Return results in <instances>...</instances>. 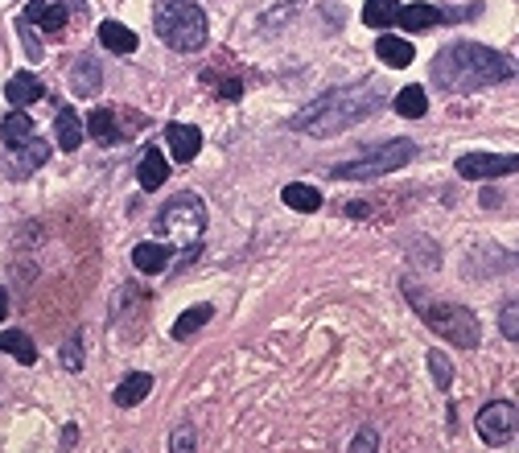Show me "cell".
<instances>
[{
	"label": "cell",
	"mask_w": 519,
	"mask_h": 453,
	"mask_svg": "<svg viewBox=\"0 0 519 453\" xmlns=\"http://www.w3.org/2000/svg\"><path fill=\"white\" fill-rule=\"evenodd\" d=\"M433 83L449 95H466V91H482V87H495L511 75V62L491 50V46H478V42H449L437 58H433Z\"/></svg>",
	"instance_id": "cell-1"
},
{
	"label": "cell",
	"mask_w": 519,
	"mask_h": 453,
	"mask_svg": "<svg viewBox=\"0 0 519 453\" xmlns=\"http://www.w3.org/2000/svg\"><path fill=\"white\" fill-rule=\"evenodd\" d=\"M375 108H379V91L371 83L334 87V91L318 95L314 103H305V108L289 120V128L301 132V136H318V141H326V136H338L346 128H355L359 120H367Z\"/></svg>",
	"instance_id": "cell-2"
},
{
	"label": "cell",
	"mask_w": 519,
	"mask_h": 453,
	"mask_svg": "<svg viewBox=\"0 0 519 453\" xmlns=\"http://www.w3.org/2000/svg\"><path fill=\"white\" fill-rule=\"evenodd\" d=\"M153 29H157V38L178 54H198L206 46V38H211L206 13L194 5V0H157Z\"/></svg>",
	"instance_id": "cell-3"
},
{
	"label": "cell",
	"mask_w": 519,
	"mask_h": 453,
	"mask_svg": "<svg viewBox=\"0 0 519 453\" xmlns=\"http://www.w3.org/2000/svg\"><path fill=\"white\" fill-rule=\"evenodd\" d=\"M157 231H161L165 239H173V243H182V248H186L182 264H190V260L202 252V231H206V202H202L198 194H190V190L173 194V198L161 206V211H157Z\"/></svg>",
	"instance_id": "cell-4"
},
{
	"label": "cell",
	"mask_w": 519,
	"mask_h": 453,
	"mask_svg": "<svg viewBox=\"0 0 519 453\" xmlns=\"http://www.w3.org/2000/svg\"><path fill=\"white\" fill-rule=\"evenodd\" d=\"M408 297H412V309H417V318L429 322L445 342L466 346V351H474V346H478L482 330H478V318H474L466 305H458V301H425V297H417L412 289H408Z\"/></svg>",
	"instance_id": "cell-5"
},
{
	"label": "cell",
	"mask_w": 519,
	"mask_h": 453,
	"mask_svg": "<svg viewBox=\"0 0 519 453\" xmlns=\"http://www.w3.org/2000/svg\"><path fill=\"white\" fill-rule=\"evenodd\" d=\"M412 157H417V145H412V141H388V145H379V149L355 157V161L330 165L326 173H330V178H338V182H371V178H384V173H392V169H404Z\"/></svg>",
	"instance_id": "cell-6"
},
{
	"label": "cell",
	"mask_w": 519,
	"mask_h": 453,
	"mask_svg": "<svg viewBox=\"0 0 519 453\" xmlns=\"http://www.w3.org/2000/svg\"><path fill=\"white\" fill-rule=\"evenodd\" d=\"M474 429H478L482 445H507L515 437V429H519V408L511 400H495V404H487L478 412Z\"/></svg>",
	"instance_id": "cell-7"
},
{
	"label": "cell",
	"mask_w": 519,
	"mask_h": 453,
	"mask_svg": "<svg viewBox=\"0 0 519 453\" xmlns=\"http://www.w3.org/2000/svg\"><path fill=\"white\" fill-rule=\"evenodd\" d=\"M458 173L466 182H491V178H511L519 173V153H462Z\"/></svg>",
	"instance_id": "cell-8"
},
{
	"label": "cell",
	"mask_w": 519,
	"mask_h": 453,
	"mask_svg": "<svg viewBox=\"0 0 519 453\" xmlns=\"http://www.w3.org/2000/svg\"><path fill=\"white\" fill-rule=\"evenodd\" d=\"M165 145H169V157L178 161V165H190L194 157H198V149H202V132L198 128H190V124H165Z\"/></svg>",
	"instance_id": "cell-9"
},
{
	"label": "cell",
	"mask_w": 519,
	"mask_h": 453,
	"mask_svg": "<svg viewBox=\"0 0 519 453\" xmlns=\"http://www.w3.org/2000/svg\"><path fill=\"white\" fill-rule=\"evenodd\" d=\"M66 79H71V91H75L79 99H95V95H99V87H103L99 62H95L91 54H79V58L71 62V71H66Z\"/></svg>",
	"instance_id": "cell-10"
},
{
	"label": "cell",
	"mask_w": 519,
	"mask_h": 453,
	"mask_svg": "<svg viewBox=\"0 0 519 453\" xmlns=\"http://www.w3.org/2000/svg\"><path fill=\"white\" fill-rule=\"evenodd\" d=\"M21 17H29L42 33H62L66 21H71V9H66V5H50V0H29Z\"/></svg>",
	"instance_id": "cell-11"
},
{
	"label": "cell",
	"mask_w": 519,
	"mask_h": 453,
	"mask_svg": "<svg viewBox=\"0 0 519 453\" xmlns=\"http://www.w3.org/2000/svg\"><path fill=\"white\" fill-rule=\"evenodd\" d=\"M169 264H173L169 243H153V239H145V243H136V248H132V268H141L145 276H157V272H165Z\"/></svg>",
	"instance_id": "cell-12"
},
{
	"label": "cell",
	"mask_w": 519,
	"mask_h": 453,
	"mask_svg": "<svg viewBox=\"0 0 519 453\" xmlns=\"http://www.w3.org/2000/svg\"><path fill=\"white\" fill-rule=\"evenodd\" d=\"M437 21H445V13L437 5H425V0H417V5H400L396 9V25L404 33H421V29H433Z\"/></svg>",
	"instance_id": "cell-13"
},
{
	"label": "cell",
	"mask_w": 519,
	"mask_h": 453,
	"mask_svg": "<svg viewBox=\"0 0 519 453\" xmlns=\"http://www.w3.org/2000/svg\"><path fill=\"white\" fill-rule=\"evenodd\" d=\"M0 136H5L9 149H25L38 141V132H33V120L25 116V108H13L5 120H0Z\"/></svg>",
	"instance_id": "cell-14"
},
{
	"label": "cell",
	"mask_w": 519,
	"mask_h": 453,
	"mask_svg": "<svg viewBox=\"0 0 519 453\" xmlns=\"http://www.w3.org/2000/svg\"><path fill=\"white\" fill-rule=\"evenodd\" d=\"M46 95V87H42V79L33 75V71H21V75H13L9 83H5V99L13 103V108H25V103H38Z\"/></svg>",
	"instance_id": "cell-15"
},
{
	"label": "cell",
	"mask_w": 519,
	"mask_h": 453,
	"mask_svg": "<svg viewBox=\"0 0 519 453\" xmlns=\"http://www.w3.org/2000/svg\"><path fill=\"white\" fill-rule=\"evenodd\" d=\"M136 33L124 21H99V46L112 50V54H136Z\"/></svg>",
	"instance_id": "cell-16"
},
{
	"label": "cell",
	"mask_w": 519,
	"mask_h": 453,
	"mask_svg": "<svg viewBox=\"0 0 519 453\" xmlns=\"http://www.w3.org/2000/svg\"><path fill=\"white\" fill-rule=\"evenodd\" d=\"M136 178H141V190H145V194L161 190L165 178H169V161H165V153H161V149H145L141 169H136Z\"/></svg>",
	"instance_id": "cell-17"
},
{
	"label": "cell",
	"mask_w": 519,
	"mask_h": 453,
	"mask_svg": "<svg viewBox=\"0 0 519 453\" xmlns=\"http://www.w3.org/2000/svg\"><path fill=\"white\" fill-rule=\"evenodd\" d=\"M54 136H58V149H62V153H75V149L83 145V120H79L75 108H62V112L54 116Z\"/></svg>",
	"instance_id": "cell-18"
},
{
	"label": "cell",
	"mask_w": 519,
	"mask_h": 453,
	"mask_svg": "<svg viewBox=\"0 0 519 453\" xmlns=\"http://www.w3.org/2000/svg\"><path fill=\"white\" fill-rule=\"evenodd\" d=\"M153 392V375H145V371H132V375H124L120 379V388H116V404L120 408H136V404H141L145 396Z\"/></svg>",
	"instance_id": "cell-19"
},
{
	"label": "cell",
	"mask_w": 519,
	"mask_h": 453,
	"mask_svg": "<svg viewBox=\"0 0 519 453\" xmlns=\"http://www.w3.org/2000/svg\"><path fill=\"white\" fill-rule=\"evenodd\" d=\"M46 161H50V145H46V141H33V145H25V149H13L9 169H13V178H25V173L42 169Z\"/></svg>",
	"instance_id": "cell-20"
},
{
	"label": "cell",
	"mask_w": 519,
	"mask_h": 453,
	"mask_svg": "<svg viewBox=\"0 0 519 453\" xmlns=\"http://www.w3.org/2000/svg\"><path fill=\"white\" fill-rule=\"evenodd\" d=\"M87 132H91V141L95 145H116L120 141V128H116V112L112 108H95L91 116H87Z\"/></svg>",
	"instance_id": "cell-21"
},
{
	"label": "cell",
	"mask_w": 519,
	"mask_h": 453,
	"mask_svg": "<svg viewBox=\"0 0 519 453\" xmlns=\"http://www.w3.org/2000/svg\"><path fill=\"white\" fill-rule=\"evenodd\" d=\"M0 351L13 355V359L25 363V367L38 363V346H33V338H29L25 330H5V334H0Z\"/></svg>",
	"instance_id": "cell-22"
},
{
	"label": "cell",
	"mask_w": 519,
	"mask_h": 453,
	"mask_svg": "<svg viewBox=\"0 0 519 453\" xmlns=\"http://www.w3.org/2000/svg\"><path fill=\"white\" fill-rule=\"evenodd\" d=\"M281 202L293 206V211H301V215H314L318 206H322V190L318 186H305V182H293V186L281 190Z\"/></svg>",
	"instance_id": "cell-23"
},
{
	"label": "cell",
	"mask_w": 519,
	"mask_h": 453,
	"mask_svg": "<svg viewBox=\"0 0 519 453\" xmlns=\"http://www.w3.org/2000/svg\"><path fill=\"white\" fill-rule=\"evenodd\" d=\"M211 318H215V309H211V305H190V309L182 313V318L173 322V330H169V334L178 338V342H190V338H194L206 322H211Z\"/></svg>",
	"instance_id": "cell-24"
},
{
	"label": "cell",
	"mask_w": 519,
	"mask_h": 453,
	"mask_svg": "<svg viewBox=\"0 0 519 453\" xmlns=\"http://www.w3.org/2000/svg\"><path fill=\"white\" fill-rule=\"evenodd\" d=\"M375 54H379V62H388V66H408L412 58H417V50H412L408 38H379Z\"/></svg>",
	"instance_id": "cell-25"
},
{
	"label": "cell",
	"mask_w": 519,
	"mask_h": 453,
	"mask_svg": "<svg viewBox=\"0 0 519 453\" xmlns=\"http://www.w3.org/2000/svg\"><path fill=\"white\" fill-rule=\"evenodd\" d=\"M396 112L404 116V120H421L425 112H429V99H425V87H404L400 95H396Z\"/></svg>",
	"instance_id": "cell-26"
},
{
	"label": "cell",
	"mask_w": 519,
	"mask_h": 453,
	"mask_svg": "<svg viewBox=\"0 0 519 453\" xmlns=\"http://www.w3.org/2000/svg\"><path fill=\"white\" fill-rule=\"evenodd\" d=\"M396 0H363V25H371V29H388V25H396Z\"/></svg>",
	"instance_id": "cell-27"
},
{
	"label": "cell",
	"mask_w": 519,
	"mask_h": 453,
	"mask_svg": "<svg viewBox=\"0 0 519 453\" xmlns=\"http://www.w3.org/2000/svg\"><path fill=\"white\" fill-rule=\"evenodd\" d=\"M17 33H21V50H25V58H29V62H42L46 50H42V38L33 33V21H29V17L17 21Z\"/></svg>",
	"instance_id": "cell-28"
},
{
	"label": "cell",
	"mask_w": 519,
	"mask_h": 453,
	"mask_svg": "<svg viewBox=\"0 0 519 453\" xmlns=\"http://www.w3.org/2000/svg\"><path fill=\"white\" fill-rule=\"evenodd\" d=\"M425 363H429V371H433V379H437V388H449V383H454V363H449L445 351H429Z\"/></svg>",
	"instance_id": "cell-29"
},
{
	"label": "cell",
	"mask_w": 519,
	"mask_h": 453,
	"mask_svg": "<svg viewBox=\"0 0 519 453\" xmlns=\"http://www.w3.org/2000/svg\"><path fill=\"white\" fill-rule=\"evenodd\" d=\"M58 359H62L66 371H83V334H71V338H66L62 351H58Z\"/></svg>",
	"instance_id": "cell-30"
},
{
	"label": "cell",
	"mask_w": 519,
	"mask_h": 453,
	"mask_svg": "<svg viewBox=\"0 0 519 453\" xmlns=\"http://www.w3.org/2000/svg\"><path fill=\"white\" fill-rule=\"evenodd\" d=\"M499 330H503L511 342H519V301H507V305L499 309Z\"/></svg>",
	"instance_id": "cell-31"
},
{
	"label": "cell",
	"mask_w": 519,
	"mask_h": 453,
	"mask_svg": "<svg viewBox=\"0 0 519 453\" xmlns=\"http://www.w3.org/2000/svg\"><path fill=\"white\" fill-rule=\"evenodd\" d=\"M169 449H178V453H190V449H198V433H194L190 425H182L178 433H173V441H169Z\"/></svg>",
	"instance_id": "cell-32"
},
{
	"label": "cell",
	"mask_w": 519,
	"mask_h": 453,
	"mask_svg": "<svg viewBox=\"0 0 519 453\" xmlns=\"http://www.w3.org/2000/svg\"><path fill=\"white\" fill-rule=\"evenodd\" d=\"M351 449H355V453H371V449H379V437H375L371 429H363V433L351 441Z\"/></svg>",
	"instance_id": "cell-33"
},
{
	"label": "cell",
	"mask_w": 519,
	"mask_h": 453,
	"mask_svg": "<svg viewBox=\"0 0 519 453\" xmlns=\"http://www.w3.org/2000/svg\"><path fill=\"white\" fill-rule=\"evenodd\" d=\"M478 202L487 206V211H495V206L503 202V194H499V190H482V198H478Z\"/></svg>",
	"instance_id": "cell-34"
},
{
	"label": "cell",
	"mask_w": 519,
	"mask_h": 453,
	"mask_svg": "<svg viewBox=\"0 0 519 453\" xmlns=\"http://www.w3.org/2000/svg\"><path fill=\"white\" fill-rule=\"evenodd\" d=\"M58 441H62V449H71V445H75V441H79V425H66V429H62V437H58Z\"/></svg>",
	"instance_id": "cell-35"
},
{
	"label": "cell",
	"mask_w": 519,
	"mask_h": 453,
	"mask_svg": "<svg viewBox=\"0 0 519 453\" xmlns=\"http://www.w3.org/2000/svg\"><path fill=\"white\" fill-rule=\"evenodd\" d=\"M9 318V293H5V285H0V322Z\"/></svg>",
	"instance_id": "cell-36"
},
{
	"label": "cell",
	"mask_w": 519,
	"mask_h": 453,
	"mask_svg": "<svg viewBox=\"0 0 519 453\" xmlns=\"http://www.w3.org/2000/svg\"><path fill=\"white\" fill-rule=\"evenodd\" d=\"M62 5H66V9H83V0H62Z\"/></svg>",
	"instance_id": "cell-37"
}]
</instances>
